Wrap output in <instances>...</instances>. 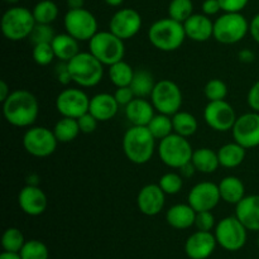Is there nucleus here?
<instances>
[{"mask_svg":"<svg viewBox=\"0 0 259 259\" xmlns=\"http://www.w3.org/2000/svg\"><path fill=\"white\" fill-rule=\"evenodd\" d=\"M142 28V17L136 9L123 8L114 13L109 23V30L123 40L131 39L138 34Z\"/></svg>","mask_w":259,"mask_h":259,"instance_id":"dca6fc26","label":"nucleus"},{"mask_svg":"<svg viewBox=\"0 0 259 259\" xmlns=\"http://www.w3.org/2000/svg\"><path fill=\"white\" fill-rule=\"evenodd\" d=\"M186 37L195 42H206L214 37V22L205 14H192L184 22Z\"/></svg>","mask_w":259,"mask_h":259,"instance_id":"412c9836","label":"nucleus"},{"mask_svg":"<svg viewBox=\"0 0 259 259\" xmlns=\"http://www.w3.org/2000/svg\"><path fill=\"white\" fill-rule=\"evenodd\" d=\"M24 244V235L18 228H8L3 234L2 245L5 252L19 253Z\"/></svg>","mask_w":259,"mask_h":259,"instance_id":"e433bc0d","label":"nucleus"},{"mask_svg":"<svg viewBox=\"0 0 259 259\" xmlns=\"http://www.w3.org/2000/svg\"><path fill=\"white\" fill-rule=\"evenodd\" d=\"M191 162L196 171L201 172V174H212L220 166L218 152H214L206 147L194 151Z\"/></svg>","mask_w":259,"mask_h":259,"instance_id":"c85d7f7f","label":"nucleus"},{"mask_svg":"<svg viewBox=\"0 0 259 259\" xmlns=\"http://www.w3.org/2000/svg\"><path fill=\"white\" fill-rule=\"evenodd\" d=\"M151 101L158 113L172 116L177 111L181 110L182 91L174 81H157L152 91Z\"/></svg>","mask_w":259,"mask_h":259,"instance_id":"9b49d317","label":"nucleus"},{"mask_svg":"<svg viewBox=\"0 0 259 259\" xmlns=\"http://www.w3.org/2000/svg\"><path fill=\"white\" fill-rule=\"evenodd\" d=\"M32 56L34 62L39 66H48L56 58L51 43H39L33 46Z\"/></svg>","mask_w":259,"mask_h":259,"instance_id":"79ce46f5","label":"nucleus"},{"mask_svg":"<svg viewBox=\"0 0 259 259\" xmlns=\"http://www.w3.org/2000/svg\"><path fill=\"white\" fill-rule=\"evenodd\" d=\"M67 65L72 81L80 88H94L104 77V65L90 51L80 52Z\"/></svg>","mask_w":259,"mask_h":259,"instance_id":"20e7f679","label":"nucleus"},{"mask_svg":"<svg viewBox=\"0 0 259 259\" xmlns=\"http://www.w3.org/2000/svg\"><path fill=\"white\" fill-rule=\"evenodd\" d=\"M195 219H196V211L192 209L189 202L174 205L166 212V220L168 225L177 230L191 228L192 225H195Z\"/></svg>","mask_w":259,"mask_h":259,"instance_id":"393cba45","label":"nucleus"},{"mask_svg":"<svg viewBox=\"0 0 259 259\" xmlns=\"http://www.w3.org/2000/svg\"><path fill=\"white\" fill-rule=\"evenodd\" d=\"M0 259H22L19 253H12V252H3L0 254Z\"/></svg>","mask_w":259,"mask_h":259,"instance_id":"13d9d810","label":"nucleus"},{"mask_svg":"<svg viewBox=\"0 0 259 259\" xmlns=\"http://www.w3.org/2000/svg\"><path fill=\"white\" fill-rule=\"evenodd\" d=\"M5 3H7V4H10V5H15L17 4L18 2H19V0H4Z\"/></svg>","mask_w":259,"mask_h":259,"instance_id":"052dcab7","label":"nucleus"},{"mask_svg":"<svg viewBox=\"0 0 259 259\" xmlns=\"http://www.w3.org/2000/svg\"><path fill=\"white\" fill-rule=\"evenodd\" d=\"M217 238L211 232L197 230L190 235L185 244V252L190 259H207L217 248Z\"/></svg>","mask_w":259,"mask_h":259,"instance_id":"aec40b11","label":"nucleus"},{"mask_svg":"<svg viewBox=\"0 0 259 259\" xmlns=\"http://www.w3.org/2000/svg\"><path fill=\"white\" fill-rule=\"evenodd\" d=\"M247 101L248 105H249V108L252 109L253 111L259 113V80L249 89V91H248Z\"/></svg>","mask_w":259,"mask_h":259,"instance_id":"09e8293b","label":"nucleus"},{"mask_svg":"<svg viewBox=\"0 0 259 259\" xmlns=\"http://www.w3.org/2000/svg\"><path fill=\"white\" fill-rule=\"evenodd\" d=\"M235 217L248 230L259 232V195H249L235 205Z\"/></svg>","mask_w":259,"mask_h":259,"instance_id":"4be33fe9","label":"nucleus"},{"mask_svg":"<svg viewBox=\"0 0 259 259\" xmlns=\"http://www.w3.org/2000/svg\"><path fill=\"white\" fill-rule=\"evenodd\" d=\"M51 45H52L53 51H55L56 58L60 60L61 62H68L80 53L78 40L71 34H68L67 32L56 34Z\"/></svg>","mask_w":259,"mask_h":259,"instance_id":"a878e982","label":"nucleus"},{"mask_svg":"<svg viewBox=\"0 0 259 259\" xmlns=\"http://www.w3.org/2000/svg\"><path fill=\"white\" fill-rule=\"evenodd\" d=\"M104 2H105V4L109 5V7L116 8V7H120V5L124 3V0H104Z\"/></svg>","mask_w":259,"mask_h":259,"instance_id":"bf43d9fd","label":"nucleus"},{"mask_svg":"<svg viewBox=\"0 0 259 259\" xmlns=\"http://www.w3.org/2000/svg\"><path fill=\"white\" fill-rule=\"evenodd\" d=\"M9 95H10L9 86H8V83L5 82L4 80H2L0 81V101H2V103H4Z\"/></svg>","mask_w":259,"mask_h":259,"instance_id":"5fc2aeb1","label":"nucleus"},{"mask_svg":"<svg viewBox=\"0 0 259 259\" xmlns=\"http://www.w3.org/2000/svg\"><path fill=\"white\" fill-rule=\"evenodd\" d=\"M35 23L39 24H52L58 17V7L52 0H40L33 8Z\"/></svg>","mask_w":259,"mask_h":259,"instance_id":"72a5a7b5","label":"nucleus"},{"mask_svg":"<svg viewBox=\"0 0 259 259\" xmlns=\"http://www.w3.org/2000/svg\"><path fill=\"white\" fill-rule=\"evenodd\" d=\"M233 137L245 149L259 146V113L250 111L238 116L233 126Z\"/></svg>","mask_w":259,"mask_h":259,"instance_id":"2eb2a0df","label":"nucleus"},{"mask_svg":"<svg viewBox=\"0 0 259 259\" xmlns=\"http://www.w3.org/2000/svg\"><path fill=\"white\" fill-rule=\"evenodd\" d=\"M192 146L186 137L172 133L164 139L159 141L158 156L166 166L180 169L182 166L191 162Z\"/></svg>","mask_w":259,"mask_h":259,"instance_id":"0eeeda50","label":"nucleus"},{"mask_svg":"<svg viewBox=\"0 0 259 259\" xmlns=\"http://www.w3.org/2000/svg\"><path fill=\"white\" fill-rule=\"evenodd\" d=\"M3 114L10 125L17 128H29L37 120L39 103L30 91L23 89L12 91L3 103Z\"/></svg>","mask_w":259,"mask_h":259,"instance_id":"f257e3e1","label":"nucleus"},{"mask_svg":"<svg viewBox=\"0 0 259 259\" xmlns=\"http://www.w3.org/2000/svg\"><path fill=\"white\" fill-rule=\"evenodd\" d=\"M136 71L132 66L124 60L109 66V78L115 88H123V86H131L132 80Z\"/></svg>","mask_w":259,"mask_h":259,"instance_id":"473e14b6","label":"nucleus"},{"mask_svg":"<svg viewBox=\"0 0 259 259\" xmlns=\"http://www.w3.org/2000/svg\"><path fill=\"white\" fill-rule=\"evenodd\" d=\"M258 248H259V237H258Z\"/></svg>","mask_w":259,"mask_h":259,"instance_id":"680f3d73","label":"nucleus"},{"mask_svg":"<svg viewBox=\"0 0 259 259\" xmlns=\"http://www.w3.org/2000/svg\"><path fill=\"white\" fill-rule=\"evenodd\" d=\"M53 133H55L58 143H70V142L75 141L78 134L81 133L77 119L62 116V119L56 123Z\"/></svg>","mask_w":259,"mask_h":259,"instance_id":"7c9ffc66","label":"nucleus"},{"mask_svg":"<svg viewBox=\"0 0 259 259\" xmlns=\"http://www.w3.org/2000/svg\"><path fill=\"white\" fill-rule=\"evenodd\" d=\"M220 166L225 168H235L240 166L245 158V148L239 143H227L218 151Z\"/></svg>","mask_w":259,"mask_h":259,"instance_id":"cd10ccee","label":"nucleus"},{"mask_svg":"<svg viewBox=\"0 0 259 259\" xmlns=\"http://www.w3.org/2000/svg\"><path fill=\"white\" fill-rule=\"evenodd\" d=\"M55 76L57 78L58 83L63 86H67L72 82V77H71L67 62H61L60 61V63L55 68Z\"/></svg>","mask_w":259,"mask_h":259,"instance_id":"a18cd8bd","label":"nucleus"},{"mask_svg":"<svg viewBox=\"0 0 259 259\" xmlns=\"http://www.w3.org/2000/svg\"><path fill=\"white\" fill-rule=\"evenodd\" d=\"M123 151L134 164L149 162L156 151V138L147 126L132 125L123 137Z\"/></svg>","mask_w":259,"mask_h":259,"instance_id":"f03ea898","label":"nucleus"},{"mask_svg":"<svg viewBox=\"0 0 259 259\" xmlns=\"http://www.w3.org/2000/svg\"><path fill=\"white\" fill-rule=\"evenodd\" d=\"M63 25L66 32L78 42L90 40L98 33V20L95 15L85 8L68 9L63 18Z\"/></svg>","mask_w":259,"mask_h":259,"instance_id":"1a4fd4ad","label":"nucleus"},{"mask_svg":"<svg viewBox=\"0 0 259 259\" xmlns=\"http://www.w3.org/2000/svg\"><path fill=\"white\" fill-rule=\"evenodd\" d=\"M90 52L103 63L104 66H111L119 62L125 55L124 40L114 34L110 30L98 32L89 40Z\"/></svg>","mask_w":259,"mask_h":259,"instance_id":"423d86ee","label":"nucleus"},{"mask_svg":"<svg viewBox=\"0 0 259 259\" xmlns=\"http://www.w3.org/2000/svg\"><path fill=\"white\" fill-rule=\"evenodd\" d=\"M194 14V3L192 0H171L168 5V17L184 23Z\"/></svg>","mask_w":259,"mask_h":259,"instance_id":"c9c22d12","label":"nucleus"},{"mask_svg":"<svg viewBox=\"0 0 259 259\" xmlns=\"http://www.w3.org/2000/svg\"><path fill=\"white\" fill-rule=\"evenodd\" d=\"M22 259H48L50 252L47 245L40 240H28L19 252Z\"/></svg>","mask_w":259,"mask_h":259,"instance_id":"4c0bfd02","label":"nucleus"},{"mask_svg":"<svg viewBox=\"0 0 259 259\" xmlns=\"http://www.w3.org/2000/svg\"><path fill=\"white\" fill-rule=\"evenodd\" d=\"M205 98L209 101L225 100L228 95V86L220 78H211L206 82L204 88Z\"/></svg>","mask_w":259,"mask_h":259,"instance_id":"ea45409f","label":"nucleus"},{"mask_svg":"<svg viewBox=\"0 0 259 259\" xmlns=\"http://www.w3.org/2000/svg\"><path fill=\"white\" fill-rule=\"evenodd\" d=\"M147 128L149 129V132L152 133V136L156 138V141H162L166 137H168L169 134L174 133V124H172V116L166 115V114H156L153 116L149 124L147 125Z\"/></svg>","mask_w":259,"mask_h":259,"instance_id":"f704fd0d","label":"nucleus"},{"mask_svg":"<svg viewBox=\"0 0 259 259\" xmlns=\"http://www.w3.org/2000/svg\"><path fill=\"white\" fill-rule=\"evenodd\" d=\"M219 191L223 201L237 205L245 196V186L240 179L235 176H227L219 182Z\"/></svg>","mask_w":259,"mask_h":259,"instance_id":"bb28decb","label":"nucleus"},{"mask_svg":"<svg viewBox=\"0 0 259 259\" xmlns=\"http://www.w3.org/2000/svg\"><path fill=\"white\" fill-rule=\"evenodd\" d=\"M158 185L166 195H176L182 190V186H184V177L181 176V174L167 172V174H164L159 179Z\"/></svg>","mask_w":259,"mask_h":259,"instance_id":"58836bf2","label":"nucleus"},{"mask_svg":"<svg viewBox=\"0 0 259 259\" xmlns=\"http://www.w3.org/2000/svg\"><path fill=\"white\" fill-rule=\"evenodd\" d=\"M154 86H156V81H154L153 75L149 71L137 70L134 72L133 80L131 82V89L133 90L136 98H148L152 95Z\"/></svg>","mask_w":259,"mask_h":259,"instance_id":"c756f323","label":"nucleus"},{"mask_svg":"<svg viewBox=\"0 0 259 259\" xmlns=\"http://www.w3.org/2000/svg\"><path fill=\"white\" fill-rule=\"evenodd\" d=\"M201 9L202 14L207 15V17H212V15H217L218 13L222 12V5H220L219 0H204Z\"/></svg>","mask_w":259,"mask_h":259,"instance_id":"8fccbe9b","label":"nucleus"},{"mask_svg":"<svg viewBox=\"0 0 259 259\" xmlns=\"http://www.w3.org/2000/svg\"><path fill=\"white\" fill-rule=\"evenodd\" d=\"M222 200L219 186L212 182L205 181L195 185L189 192L187 202L192 206L196 212L211 211L218 206Z\"/></svg>","mask_w":259,"mask_h":259,"instance_id":"f3484780","label":"nucleus"},{"mask_svg":"<svg viewBox=\"0 0 259 259\" xmlns=\"http://www.w3.org/2000/svg\"><path fill=\"white\" fill-rule=\"evenodd\" d=\"M164 202H166V194L159 187V185H146L142 187L137 196L138 209L147 217L158 215L164 207Z\"/></svg>","mask_w":259,"mask_h":259,"instance_id":"a211bd4d","label":"nucleus"},{"mask_svg":"<svg viewBox=\"0 0 259 259\" xmlns=\"http://www.w3.org/2000/svg\"><path fill=\"white\" fill-rule=\"evenodd\" d=\"M237 114L228 101H209L205 106L204 119L207 125L217 132H229L237 121Z\"/></svg>","mask_w":259,"mask_h":259,"instance_id":"4468645a","label":"nucleus"},{"mask_svg":"<svg viewBox=\"0 0 259 259\" xmlns=\"http://www.w3.org/2000/svg\"><path fill=\"white\" fill-rule=\"evenodd\" d=\"M58 141L55 133L46 126H29L23 136V147L30 156L45 158L55 153Z\"/></svg>","mask_w":259,"mask_h":259,"instance_id":"f8f14e48","label":"nucleus"},{"mask_svg":"<svg viewBox=\"0 0 259 259\" xmlns=\"http://www.w3.org/2000/svg\"><path fill=\"white\" fill-rule=\"evenodd\" d=\"M114 96H115L116 101L120 106H126L134 98L133 90L131 89V86H123V88H116L115 93H114Z\"/></svg>","mask_w":259,"mask_h":259,"instance_id":"de8ad7c7","label":"nucleus"},{"mask_svg":"<svg viewBox=\"0 0 259 259\" xmlns=\"http://www.w3.org/2000/svg\"><path fill=\"white\" fill-rule=\"evenodd\" d=\"M249 33L255 42L259 43V13L253 17L249 23Z\"/></svg>","mask_w":259,"mask_h":259,"instance_id":"3c124183","label":"nucleus"},{"mask_svg":"<svg viewBox=\"0 0 259 259\" xmlns=\"http://www.w3.org/2000/svg\"><path fill=\"white\" fill-rule=\"evenodd\" d=\"M238 58H239V61L242 63H252L253 61H254L255 56L253 51L245 48V50L239 51V53H238Z\"/></svg>","mask_w":259,"mask_h":259,"instance_id":"603ef678","label":"nucleus"},{"mask_svg":"<svg viewBox=\"0 0 259 259\" xmlns=\"http://www.w3.org/2000/svg\"><path fill=\"white\" fill-rule=\"evenodd\" d=\"M27 185H32V186H39V176L35 174H30L27 179Z\"/></svg>","mask_w":259,"mask_h":259,"instance_id":"4d7b16f0","label":"nucleus"},{"mask_svg":"<svg viewBox=\"0 0 259 259\" xmlns=\"http://www.w3.org/2000/svg\"><path fill=\"white\" fill-rule=\"evenodd\" d=\"M247 230L237 217H228L218 223L214 234L220 247L229 252H237L247 243Z\"/></svg>","mask_w":259,"mask_h":259,"instance_id":"9d476101","label":"nucleus"},{"mask_svg":"<svg viewBox=\"0 0 259 259\" xmlns=\"http://www.w3.org/2000/svg\"><path fill=\"white\" fill-rule=\"evenodd\" d=\"M195 227L197 230L201 232H211L217 225H215V217L211 211H199L196 212V219H195Z\"/></svg>","mask_w":259,"mask_h":259,"instance_id":"37998d69","label":"nucleus"},{"mask_svg":"<svg viewBox=\"0 0 259 259\" xmlns=\"http://www.w3.org/2000/svg\"><path fill=\"white\" fill-rule=\"evenodd\" d=\"M186 38L184 23L177 22L169 17L156 20L148 29L149 42L162 52L179 50Z\"/></svg>","mask_w":259,"mask_h":259,"instance_id":"7ed1b4c3","label":"nucleus"},{"mask_svg":"<svg viewBox=\"0 0 259 259\" xmlns=\"http://www.w3.org/2000/svg\"><path fill=\"white\" fill-rule=\"evenodd\" d=\"M90 98L81 89L67 88L56 98V109L62 116L78 119L89 111Z\"/></svg>","mask_w":259,"mask_h":259,"instance_id":"ddd939ff","label":"nucleus"},{"mask_svg":"<svg viewBox=\"0 0 259 259\" xmlns=\"http://www.w3.org/2000/svg\"><path fill=\"white\" fill-rule=\"evenodd\" d=\"M119 104L115 96L108 93H100L90 99L89 113L93 114L99 121H109L118 114Z\"/></svg>","mask_w":259,"mask_h":259,"instance_id":"5701e85b","label":"nucleus"},{"mask_svg":"<svg viewBox=\"0 0 259 259\" xmlns=\"http://www.w3.org/2000/svg\"><path fill=\"white\" fill-rule=\"evenodd\" d=\"M154 106L152 101L143 98H134L125 106V116L129 123L134 126H147L153 119Z\"/></svg>","mask_w":259,"mask_h":259,"instance_id":"b1692460","label":"nucleus"},{"mask_svg":"<svg viewBox=\"0 0 259 259\" xmlns=\"http://www.w3.org/2000/svg\"><path fill=\"white\" fill-rule=\"evenodd\" d=\"M56 37L55 29L51 24H39L35 23L34 28H33L32 33L29 35V40L34 45H39V43H52L53 38Z\"/></svg>","mask_w":259,"mask_h":259,"instance_id":"a19ab883","label":"nucleus"},{"mask_svg":"<svg viewBox=\"0 0 259 259\" xmlns=\"http://www.w3.org/2000/svg\"><path fill=\"white\" fill-rule=\"evenodd\" d=\"M172 124H174V133L186 137V138L194 136L199 128L197 119L189 111L182 110L172 115Z\"/></svg>","mask_w":259,"mask_h":259,"instance_id":"2f4dec72","label":"nucleus"},{"mask_svg":"<svg viewBox=\"0 0 259 259\" xmlns=\"http://www.w3.org/2000/svg\"><path fill=\"white\" fill-rule=\"evenodd\" d=\"M249 33V23L242 13H227L214 22V38L223 45H235Z\"/></svg>","mask_w":259,"mask_h":259,"instance_id":"6e6552de","label":"nucleus"},{"mask_svg":"<svg viewBox=\"0 0 259 259\" xmlns=\"http://www.w3.org/2000/svg\"><path fill=\"white\" fill-rule=\"evenodd\" d=\"M223 12L240 13L248 5L249 0H219Z\"/></svg>","mask_w":259,"mask_h":259,"instance_id":"49530a36","label":"nucleus"},{"mask_svg":"<svg viewBox=\"0 0 259 259\" xmlns=\"http://www.w3.org/2000/svg\"><path fill=\"white\" fill-rule=\"evenodd\" d=\"M195 172H196V168H195V166L192 164V162H189V163H186L185 166H182L181 168H180V174H181V176L184 177V179H189V177H191Z\"/></svg>","mask_w":259,"mask_h":259,"instance_id":"864d4df0","label":"nucleus"},{"mask_svg":"<svg viewBox=\"0 0 259 259\" xmlns=\"http://www.w3.org/2000/svg\"><path fill=\"white\" fill-rule=\"evenodd\" d=\"M34 25L35 19L33 12L25 7L15 5L3 14L2 32L4 37L12 42H19L29 38Z\"/></svg>","mask_w":259,"mask_h":259,"instance_id":"39448f33","label":"nucleus"},{"mask_svg":"<svg viewBox=\"0 0 259 259\" xmlns=\"http://www.w3.org/2000/svg\"><path fill=\"white\" fill-rule=\"evenodd\" d=\"M68 9H81L85 5V0H66Z\"/></svg>","mask_w":259,"mask_h":259,"instance_id":"6e6d98bb","label":"nucleus"},{"mask_svg":"<svg viewBox=\"0 0 259 259\" xmlns=\"http://www.w3.org/2000/svg\"><path fill=\"white\" fill-rule=\"evenodd\" d=\"M78 121V126H80L81 133L83 134H91L96 131L98 128L99 120L93 115L91 113H86L83 115H81L80 118L77 119Z\"/></svg>","mask_w":259,"mask_h":259,"instance_id":"c03bdc74","label":"nucleus"},{"mask_svg":"<svg viewBox=\"0 0 259 259\" xmlns=\"http://www.w3.org/2000/svg\"><path fill=\"white\" fill-rule=\"evenodd\" d=\"M18 204L24 214L30 217L42 215L47 209V196L39 186L25 185L18 195Z\"/></svg>","mask_w":259,"mask_h":259,"instance_id":"6ab92c4d","label":"nucleus"}]
</instances>
